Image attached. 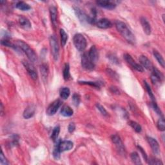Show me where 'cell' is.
<instances>
[{
  "mask_svg": "<svg viewBox=\"0 0 165 165\" xmlns=\"http://www.w3.org/2000/svg\"><path fill=\"white\" fill-rule=\"evenodd\" d=\"M23 65H24L25 69L27 71L28 73L30 76V77L33 79V80H36L37 79V72L36 69V68L34 67L33 64L32 63H30L29 61H23Z\"/></svg>",
  "mask_w": 165,
  "mask_h": 165,
  "instance_id": "cell-9",
  "label": "cell"
},
{
  "mask_svg": "<svg viewBox=\"0 0 165 165\" xmlns=\"http://www.w3.org/2000/svg\"><path fill=\"white\" fill-rule=\"evenodd\" d=\"M35 111H36V107L32 105H29L28 107H26L24 112H23V117H24L25 119H30L34 116Z\"/></svg>",
  "mask_w": 165,
  "mask_h": 165,
  "instance_id": "cell-20",
  "label": "cell"
},
{
  "mask_svg": "<svg viewBox=\"0 0 165 165\" xmlns=\"http://www.w3.org/2000/svg\"><path fill=\"white\" fill-rule=\"evenodd\" d=\"M70 94V91L69 88L63 87L61 88L60 91V95L61 98L63 99H67L69 98Z\"/></svg>",
  "mask_w": 165,
  "mask_h": 165,
  "instance_id": "cell-24",
  "label": "cell"
},
{
  "mask_svg": "<svg viewBox=\"0 0 165 165\" xmlns=\"http://www.w3.org/2000/svg\"><path fill=\"white\" fill-rule=\"evenodd\" d=\"M19 23L20 26H21L22 28L27 29V28H31V23L26 17L21 16L19 17Z\"/></svg>",
  "mask_w": 165,
  "mask_h": 165,
  "instance_id": "cell-22",
  "label": "cell"
},
{
  "mask_svg": "<svg viewBox=\"0 0 165 165\" xmlns=\"http://www.w3.org/2000/svg\"><path fill=\"white\" fill-rule=\"evenodd\" d=\"M76 129V125L73 123H70V125H69V127H68V130H69V132L70 133H72V132H74Z\"/></svg>",
  "mask_w": 165,
  "mask_h": 165,
  "instance_id": "cell-43",
  "label": "cell"
},
{
  "mask_svg": "<svg viewBox=\"0 0 165 165\" xmlns=\"http://www.w3.org/2000/svg\"><path fill=\"white\" fill-rule=\"evenodd\" d=\"M17 45H18L19 48L26 55V56L30 60L31 62L36 63L37 61V55L33 51V49H31L28 44H26L23 41H17Z\"/></svg>",
  "mask_w": 165,
  "mask_h": 165,
  "instance_id": "cell-2",
  "label": "cell"
},
{
  "mask_svg": "<svg viewBox=\"0 0 165 165\" xmlns=\"http://www.w3.org/2000/svg\"><path fill=\"white\" fill-rule=\"evenodd\" d=\"M60 35H61V45L63 46H64L67 42L69 36H68V34L66 33V32L64 31L63 29H61L60 30Z\"/></svg>",
  "mask_w": 165,
  "mask_h": 165,
  "instance_id": "cell-30",
  "label": "cell"
},
{
  "mask_svg": "<svg viewBox=\"0 0 165 165\" xmlns=\"http://www.w3.org/2000/svg\"><path fill=\"white\" fill-rule=\"evenodd\" d=\"M11 144L13 146H16L19 144V137L17 135H14L12 136Z\"/></svg>",
  "mask_w": 165,
  "mask_h": 165,
  "instance_id": "cell-42",
  "label": "cell"
},
{
  "mask_svg": "<svg viewBox=\"0 0 165 165\" xmlns=\"http://www.w3.org/2000/svg\"><path fill=\"white\" fill-rule=\"evenodd\" d=\"M60 132V126H57L53 129L52 135H51V139L54 141H56L58 140V138L59 136Z\"/></svg>",
  "mask_w": 165,
  "mask_h": 165,
  "instance_id": "cell-32",
  "label": "cell"
},
{
  "mask_svg": "<svg viewBox=\"0 0 165 165\" xmlns=\"http://www.w3.org/2000/svg\"><path fill=\"white\" fill-rule=\"evenodd\" d=\"M123 57L124 59H125V60L126 61V63L130 64V65L131 66V67L133 68L134 69L136 70L137 71L139 72H142L144 71L143 67L140 65L139 64L137 63L130 55L128 54H125L123 55Z\"/></svg>",
  "mask_w": 165,
  "mask_h": 165,
  "instance_id": "cell-8",
  "label": "cell"
},
{
  "mask_svg": "<svg viewBox=\"0 0 165 165\" xmlns=\"http://www.w3.org/2000/svg\"><path fill=\"white\" fill-rule=\"evenodd\" d=\"M146 139L154 154L157 155L159 154V145L157 141L151 137H147Z\"/></svg>",
  "mask_w": 165,
  "mask_h": 165,
  "instance_id": "cell-15",
  "label": "cell"
},
{
  "mask_svg": "<svg viewBox=\"0 0 165 165\" xmlns=\"http://www.w3.org/2000/svg\"><path fill=\"white\" fill-rule=\"evenodd\" d=\"M81 65L82 67L87 70H92L95 67V64L90 60L88 57V52H85L81 58Z\"/></svg>",
  "mask_w": 165,
  "mask_h": 165,
  "instance_id": "cell-7",
  "label": "cell"
},
{
  "mask_svg": "<svg viewBox=\"0 0 165 165\" xmlns=\"http://www.w3.org/2000/svg\"><path fill=\"white\" fill-rule=\"evenodd\" d=\"M107 73H108V75L110 76L112 78H113L114 79H117L119 78L118 76L116 73V72H115L113 70H112L111 69H107Z\"/></svg>",
  "mask_w": 165,
  "mask_h": 165,
  "instance_id": "cell-41",
  "label": "cell"
},
{
  "mask_svg": "<svg viewBox=\"0 0 165 165\" xmlns=\"http://www.w3.org/2000/svg\"><path fill=\"white\" fill-rule=\"evenodd\" d=\"M140 21L141 25H142V27L144 33H145L146 35H148H148H150L152 32V29H151V26H150V24L148 21V20H147L145 17H141L140 19Z\"/></svg>",
  "mask_w": 165,
  "mask_h": 165,
  "instance_id": "cell-18",
  "label": "cell"
},
{
  "mask_svg": "<svg viewBox=\"0 0 165 165\" xmlns=\"http://www.w3.org/2000/svg\"><path fill=\"white\" fill-rule=\"evenodd\" d=\"M74 10L76 16H77L78 19L80 21V22L82 24L88 23V16H87V14L79 8L76 7L74 8Z\"/></svg>",
  "mask_w": 165,
  "mask_h": 165,
  "instance_id": "cell-14",
  "label": "cell"
},
{
  "mask_svg": "<svg viewBox=\"0 0 165 165\" xmlns=\"http://www.w3.org/2000/svg\"><path fill=\"white\" fill-rule=\"evenodd\" d=\"M153 53H154V55L155 56L156 60H157V61H158V63H159L160 65L163 68H164V60L163 56H162V55L159 54L158 51H155V50H154Z\"/></svg>",
  "mask_w": 165,
  "mask_h": 165,
  "instance_id": "cell-26",
  "label": "cell"
},
{
  "mask_svg": "<svg viewBox=\"0 0 165 165\" xmlns=\"http://www.w3.org/2000/svg\"><path fill=\"white\" fill-rule=\"evenodd\" d=\"M70 66L69 64L67 63L64 66L63 70V78L65 81H69L70 79Z\"/></svg>",
  "mask_w": 165,
  "mask_h": 165,
  "instance_id": "cell-28",
  "label": "cell"
},
{
  "mask_svg": "<svg viewBox=\"0 0 165 165\" xmlns=\"http://www.w3.org/2000/svg\"><path fill=\"white\" fill-rule=\"evenodd\" d=\"M1 116H2L3 115V105L2 103H1Z\"/></svg>",
  "mask_w": 165,
  "mask_h": 165,
  "instance_id": "cell-47",
  "label": "cell"
},
{
  "mask_svg": "<svg viewBox=\"0 0 165 165\" xmlns=\"http://www.w3.org/2000/svg\"><path fill=\"white\" fill-rule=\"evenodd\" d=\"M60 113L62 116L64 117H70L73 115V111L69 106L64 105L62 107V108L61 109Z\"/></svg>",
  "mask_w": 165,
  "mask_h": 165,
  "instance_id": "cell-21",
  "label": "cell"
},
{
  "mask_svg": "<svg viewBox=\"0 0 165 165\" xmlns=\"http://www.w3.org/2000/svg\"><path fill=\"white\" fill-rule=\"evenodd\" d=\"M73 45H74L76 49L78 50L79 51L82 52L84 51L86 49L87 45V40L85 39L83 35L81 34H76L73 36Z\"/></svg>",
  "mask_w": 165,
  "mask_h": 165,
  "instance_id": "cell-3",
  "label": "cell"
},
{
  "mask_svg": "<svg viewBox=\"0 0 165 165\" xmlns=\"http://www.w3.org/2000/svg\"><path fill=\"white\" fill-rule=\"evenodd\" d=\"M152 70L151 80L154 85H160L161 82L163 81L164 76L159 70L155 67H153Z\"/></svg>",
  "mask_w": 165,
  "mask_h": 165,
  "instance_id": "cell-6",
  "label": "cell"
},
{
  "mask_svg": "<svg viewBox=\"0 0 165 165\" xmlns=\"http://www.w3.org/2000/svg\"><path fill=\"white\" fill-rule=\"evenodd\" d=\"M79 83L82 84V85H90V86L96 87V88L99 87V83H98V82H92V81H79Z\"/></svg>",
  "mask_w": 165,
  "mask_h": 165,
  "instance_id": "cell-38",
  "label": "cell"
},
{
  "mask_svg": "<svg viewBox=\"0 0 165 165\" xmlns=\"http://www.w3.org/2000/svg\"><path fill=\"white\" fill-rule=\"evenodd\" d=\"M144 87H145L146 90L147 91V92H148V96H150V99H151L152 101H155V96L154 95V93H153L152 90L151 89V88H150V85H148V82H147L146 81H144Z\"/></svg>",
  "mask_w": 165,
  "mask_h": 165,
  "instance_id": "cell-29",
  "label": "cell"
},
{
  "mask_svg": "<svg viewBox=\"0 0 165 165\" xmlns=\"http://www.w3.org/2000/svg\"><path fill=\"white\" fill-rule=\"evenodd\" d=\"M128 124L137 133H140L141 130H142V128H141V125L137 122L134 121H130L128 123Z\"/></svg>",
  "mask_w": 165,
  "mask_h": 165,
  "instance_id": "cell-31",
  "label": "cell"
},
{
  "mask_svg": "<svg viewBox=\"0 0 165 165\" xmlns=\"http://www.w3.org/2000/svg\"><path fill=\"white\" fill-rule=\"evenodd\" d=\"M0 164L1 165H8V162L7 159L5 157V155L3 153V151L1 152V155H0Z\"/></svg>",
  "mask_w": 165,
  "mask_h": 165,
  "instance_id": "cell-40",
  "label": "cell"
},
{
  "mask_svg": "<svg viewBox=\"0 0 165 165\" xmlns=\"http://www.w3.org/2000/svg\"><path fill=\"white\" fill-rule=\"evenodd\" d=\"M96 3L99 7L106 8L108 10L114 9L116 7V4L111 1H107V0H100V1H97Z\"/></svg>",
  "mask_w": 165,
  "mask_h": 165,
  "instance_id": "cell-12",
  "label": "cell"
},
{
  "mask_svg": "<svg viewBox=\"0 0 165 165\" xmlns=\"http://www.w3.org/2000/svg\"><path fill=\"white\" fill-rule=\"evenodd\" d=\"M111 140L112 141V143L114 144V145L116 146V148L119 154L125 157L126 155V148L121 139L119 135L117 134L112 135L111 136Z\"/></svg>",
  "mask_w": 165,
  "mask_h": 165,
  "instance_id": "cell-4",
  "label": "cell"
},
{
  "mask_svg": "<svg viewBox=\"0 0 165 165\" xmlns=\"http://www.w3.org/2000/svg\"><path fill=\"white\" fill-rule=\"evenodd\" d=\"M50 45H51L53 58L55 61H57L60 56V47H59L57 37L54 35H52L50 37Z\"/></svg>",
  "mask_w": 165,
  "mask_h": 165,
  "instance_id": "cell-5",
  "label": "cell"
},
{
  "mask_svg": "<svg viewBox=\"0 0 165 165\" xmlns=\"http://www.w3.org/2000/svg\"><path fill=\"white\" fill-rule=\"evenodd\" d=\"M58 148L60 150V151L61 152H63L65 151H69V150H71L73 146V144L70 141H60L58 144Z\"/></svg>",
  "mask_w": 165,
  "mask_h": 165,
  "instance_id": "cell-11",
  "label": "cell"
},
{
  "mask_svg": "<svg viewBox=\"0 0 165 165\" xmlns=\"http://www.w3.org/2000/svg\"><path fill=\"white\" fill-rule=\"evenodd\" d=\"M96 107H97V108L98 109L99 111L100 112H101V114L102 115H103V116H107V115H108L107 111L106 110V109L104 107H103V106H102L101 104H99V103H97Z\"/></svg>",
  "mask_w": 165,
  "mask_h": 165,
  "instance_id": "cell-36",
  "label": "cell"
},
{
  "mask_svg": "<svg viewBox=\"0 0 165 165\" xmlns=\"http://www.w3.org/2000/svg\"><path fill=\"white\" fill-rule=\"evenodd\" d=\"M96 25L98 27L102 29H107L110 28L111 26H112V24L110 21L106 18H102L97 21Z\"/></svg>",
  "mask_w": 165,
  "mask_h": 165,
  "instance_id": "cell-16",
  "label": "cell"
},
{
  "mask_svg": "<svg viewBox=\"0 0 165 165\" xmlns=\"http://www.w3.org/2000/svg\"><path fill=\"white\" fill-rule=\"evenodd\" d=\"M61 153V152L60 151V150H59L57 144V145L55 146L54 151H53V156H54V157L55 159H60Z\"/></svg>",
  "mask_w": 165,
  "mask_h": 165,
  "instance_id": "cell-37",
  "label": "cell"
},
{
  "mask_svg": "<svg viewBox=\"0 0 165 165\" xmlns=\"http://www.w3.org/2000/svg\"><path fill=\"white\" fill-rule=\"evenodd\" d=\"M72 101L73 103V105L77 107V106L79 105V103H80L81 101L80 96H79L78 94H74L72 97Z\"/></svg>",
  "mask_w": 165,
  "mask_h": 165,
  "instance_id": "cell-34",
  "label": "cell"
},
{
  "mask_svg": "<svg viewBox=\"0 0 165 165\" xmlns=\"http://www.w3.org/2000/svg\"><path fill=\"white\" fill-rule=\"evenodd\" d=\"M16 7L22 11H28L31 8V6L23 1H18L16 3Z\"/></svg>",
  "mask_w": 165,
  "mask_h": 165,
  "instance_id": "cell-23",
  "label": "cell"
},
{
  "mask_svg": "<svg viewBox=\"0 0 165 165\" xmlns=\"http://www.w3.org/2000/svg\"><path fill=\"white\" fill-rule=\"evenodd\" d=\"M40 70H41V76H42L43 79H46L48 77V74H49V67L48 65L46 64H42L41 65V68H40Z\"/></svg>",
  "mask_w": 165,
  "mask_h": 165,
  "instance_id": "cell-25",
  "label": "cell"
},
{
  "mask_svg": "<svg viewBox=\"0 0 165 165\" xmlns=\"http://www.w3.org/2000/svg\"><path fill=\"white\" fill-rule=\"evenodd\" d=\"M152 108H154V111L156 113H157L158 115H160V116H162V112L160 110V108H159V107L157 105V103L156 101H152Z\"/></svg>",
  "mask_w": 165,
  "mask_h": 165,
  "instance_id": "cell-39",
  "label": "cell"
},
{
  "mask_svg": "<svg viewBox=\"0 0 165 165\" xmlns=\"http://www.w3.org/2000/svg\"><path fill=\"white\" fill-rule=\"evenodd\" d=\"M109 58L110 59L111 61H112V63H118V60H117V59L116 57H115V56H113V55H109Z\"/></svg>",
  "mask_w": 165,
  "mask_h": 165,
  "instance_id": "cell-46",
  "label": "cell"
},
{
  "mask_svg": "<svg viewBox=\"0 0 165 165\" xmlns=\"http://www.w3.org/2000/svg\"><path fill=\"white\" fill-rule=\"evenodd\" d=\"M115 25H116L117 30L125 38L126 41L132 45H134L135 43V36L128 28V26L121 21H116L115 22Z\"/></svg>",
  "mask_w": 165,
  "mask_h": 165,
  "instance_id": "cell-1",
  "label": "cell"
},
{
  "mask_svg": "<svg viewBox=\"0 0 165 165\" xmlns=\"http://www.w3.org/2000/svg\"><path fill=\"white\" fill-rule=\"evenodd\" d=\"M88 57L90 59L94 64H96L97 61L99 60V52L96 46H92L90 49L89 51L88 52Z\"/></svg>",
  "mask_w": 165,
  "mask_h": 165,
  "instance_id": "cell-13",
  "label": "cell"
},
{
  "mask_svg": "<svg viewBox=\"0 0 165 165\" xmlns=\"http://www.w3.org/2000/svg\"><path fill=\"white\" fill-rule=\"evenodd\" d=\"M137 147H138V148H139V150L141 151V154H143V157H144V159H145L146 161H148V157H147V155H146V152H144V150L142 148H141V146H138Z\"/></svg>",
  "mask_w": 165,
  "mask_h": 165,
  "instance_id": "cell-44",
  "label": "cell"
},
{
  "mask_svg": "<svg viewBox=\"0 0 165 165\" xmlns=\"http://www.w3.org/2000/svg\"><path fill=\"white\" fill-rule=\"evenodd\" d=\"M111 92L113 94H119V90H118V88L115 87H112L110 88Z\"/></svg>",
  "mask_w": 165,
  "mask_h": 165,
  "instance_id": "cell-45",
  "label": "cell"
},
{
  "mask_svg": "<svg viewBox=\"0 0 165 165\" xmlns=\"http://www.w3.org/2000/svg\"><path fill=\"white\" fill-rule=\"evenodd\" d=\"M62 105V101L60 99H56L53 101L46 109V114L49 116H54L57 112L58 109Z\"/></svg>",
  "mask_w": 165,
  "mask_h": 165,
  "instance_id": "cell-10",
  "label": "cell"
},
{
  "mask_svg": "<svg viewBox=\"0 0 165 165\" xmlns=\"http://www.w3.org/2000/svg\"><path fill=\"white\" fill-rule=\"evenodd\" d=\"M157 128L160 131H164L165 122H164V119L163 117H161V118L158 120L157 123Z\"/></svg>",
  "mask_w": 165,
  "mask_h": 165,
  "instance_id": "cell-33",
  "label": "cell"
},
{
  "mask_svg": "<svg viewBox=\"0 0 165 165\" xmlns=\"http://www.w3.org/2000/svg\"><path fill=\"white\" fill-rule=\"evenodd\" d=\"M130 157H131L132 161L133 162L134 164H142V163H141L139 155L137 152H132V154H130Z\"/></svg>",
  "mask_w": 165,
  "mask_h": 165,
  "instance_id": "cell-27",
  "label": "cell"
},
{
  "mask_svg": "<svg viewBox=\"0 0 165 165\" xmlns=\"http://www.w3.org/2000/svg\"><path fill=\"white\" fill-rule=\"evenodd\" d=\"M50 15H51V22L52 23L54 27H56L58 25V11H57V8L54 7V6H52V7H50Z\"/></svg>",
  "mask_w": 165,
  "mask_h": 165,
  "instance_id": "cell-17",
  "label": "cell"
},
{
  "mask_svg": "<svg viewBox=\"0 0 165 165\" xmlns=\"http://www.w3.org/2000/svg\"><path fill=\"white\" fill-rule=\"evenodd\" d=\"M139 60L143 67H144L147 70H152V68L154 67L152 65L151 61H150L149 59L145 55H141L139 58Z\"/></svg>",
  "mask_w": 165,
  "mask_h": 165,
  "instance_id": "cell-19",
  "label": "cell"
},
{
  "mask_svg": "<svg viewBox=\"0 0 165 165\" xmlns=\"http://www.w3.org/2000/svg\"><path fill=\"white\" fill-rule=\"evenodd\" d=\"M148 161V164H152V165H159V164H163V163L162 162L158 159L155 157H151L150 158V159Z\"/></svg>",
  "mask_w": 165,
  "mask_h": 165,
  "instance_id": "cell-35",
  "label": "cell"
}]
</instances>
